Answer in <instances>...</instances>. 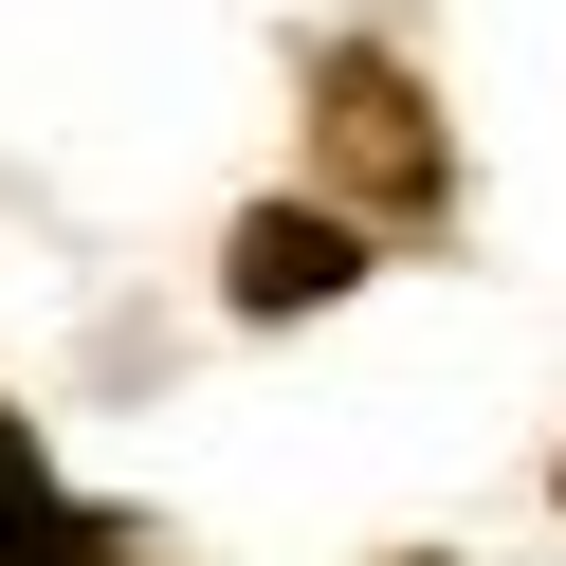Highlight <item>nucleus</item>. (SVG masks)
I'll use <instances>...</instances> for the list:
<instances>
[{
    "mask_svg": "<svg viewBox=\"0 0 566 566\" xmlns=\"http://www.w3.org/2000/svg\"><path fill=\"white\" fill-rule=\"evenodd\" d=\"M311 111H329V165L384 201V220H439V201H457V147L420 128V92H402L384 38H329V55H311Z\"/></svg>",
    "mask_w": 566,
    "mask_h": 566,
    "instance_id": "1",
    "label": "nucleus"
},
{
    "mask_svg": "<svg viewBox=\"0 0 566 566\" xmlns=\"http://www.w3.org/2000/svg\"><path fill=\"white\" fill-rule=\"evenodd\" d=\"M347 274H366V238H347L329 201H256V220H238V256H220V293L274 329V311H329Z\"/></svg>",
    "mask_w": 566,
    "mask_h": 566,
    "instance_id": "2",
    "label": "nucleus"
},
{
    "mask_svg": "<svg viewBox=\"0 0 566 566\" xmlns=\"http://www.w3.org/2000/svg\"><path fill=\"white\" fill-rule=\"evenodd\" d=\"M55 530H74V512H55V457L0 420V566H55Z\"/></svg>",
    "mask_w": 566,
    "mask_h": 566,
    "instance_id": "3",
    "label": "nucleus"
},
{
    "mask_svg": "<svg viewBox=\"0 0 566 566\" xmlns=\"http://www.w3.org/2000/svg\"><path fill=\"white\" fill-rule=\"evenodd\" d=\"M55 566H147V530H92V512H74V530H55Z\"/></svg>",
    "mask_w": 566,
    "mask_h": 566,
    "instance_id": "4",
    "label": "nucleus"
}]
</instances>
